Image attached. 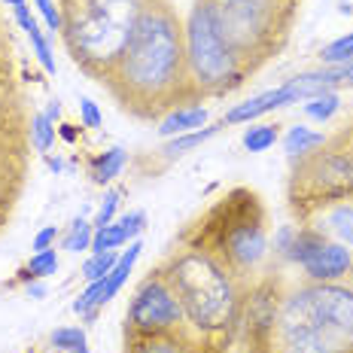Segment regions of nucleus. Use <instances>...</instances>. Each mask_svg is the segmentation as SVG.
Segmentation results:
<instances>
[{
    "mask_svg": "<svg viewBox=\"0 0 353 353\" xmlns=\"http://www.w3.org/2000/svg\"><path fill=\"white\" fill-rule=\"evenodd\" d=\"M122 113L161 122L171 110L201 104L186 61V31L174 0H150L122 55L101 79Z\"/></svg>",
    "mask_w": 353,
    "mask_h": 353,
    "instance_id": "obj_1",
    "label": "nucleus"
},
{
    "mask_svg": "<svg viewBox=\"0 0 353 353\" xmlns=\"http://www.w3.org/2000/svg\"><path fill=\"white\" fill-rule=\"evenodd\" d=\"M262 353H353V274L344 281H286Z\"/></svg>",
    "mask_w": 353,
    "mask_h": 353,
    "instance_id": "obj_2",
    "label": "nucleus"
},
{
    "mask_svg": "<svg viewBox=\"0 0 353 353\" xmlns=\"http://www.w3.org/2000/svg\"><path fill=\"white\" fill-rule=\"evenodd\" d=\"M174 241L204 250L241 283H253L271 256L268 208L256 189L234 186L195 216Z\"/></svg>",
    "mask_w": 353,
    "mask_h": 353,
    "instance_id": "obj_3",
    "label": "nucleus"
},
{
    "mask_svg": "<svg viewBox=\"0 0 353 353\" xmlns=\"http://www.w3.org/2000/svg\"><path fill=\"white\" fill-rule=\"evenodd\" d=\"M159 268L165 271L168 283L180 299L189 326L234 344L250 286L241 283L229 268H223L204 250L180 244V241L171 244Z\"/></svg>",
    "mask_w": 353,
    "mask_h": 353,
    "instance_id": "obj_4",
    "label": "nucleus"
},
{
    "mask_svg": "<svg viewBox=\"0 0 353 353\" xmlns=\"http://www.w3.org/2000/svg\"><path fill=\"white\" fill-rule=\"evenodd\" d=\"M61 43L70 61L88 79L101 83L122 55L150 0H58Z\"/></svg>",
    "mask_w": 353,
    "mask_h": 353,
    "instance_id": "obj_5",
    "label": "nucleus"
},
{
    "mask_svg": "<svg viewBox=\"0 0 353 353\" xmlns=\"http://www.w3.org/2000/svg\"><path fill=\"white\" fill-rule=\"evenodd\" d=\"M250 79L286 49L301 0H195Z\"/></svg>",
    "mask_w": 353,
    "mask_h": 353,
    "instance_id": "obj_6",
    "label": "nucleus"
},
{
    "mask_svg": "<svg viewBox=\"0 0 353 353\" xmlns=\"http://www.w3.org/2000/svg\"><path fill=\"white\" fill-rule=\"evenodd\" d=\"M338 201H353V122L326 134L317 150L290 159L286 204L299 223Z\"/></svg>",
    "mask_w": 353,
    "mask_h": 353,
    "instance_id": "obj_7",
    "label": "nucleus"
},
{
    "mask_svg": "<svg viewBox=\"0 0 353 353\" xmlns=\"http://www.w3.org/2000/svg\"><path fill=\"white\" fill-rule=\"evenodd\" d=\"M31 98L16 83L0 94V232L10 225L31 168Z\"/></svg>",
    "mask_w": 353,
    "mask_h": 353,
    "instance_id": "obj_8",
    "label": "nucleus"
},
{
    "mask_svg": "<svg viewBox=\"0 0 353 353\" xmlns=\"http://www.w3.org/2000/svg\"><path fill=\"white\" fill-rule=\"evenodd\" d=\"M183 31H186V61L192 83L204 101L208 98H225V94L238 92L250 79L244 64L238 55L225 46V40L213 31L208 12L198 3H192L189 16L183 19Z\"/></svg>",
    "mask_w": 353,
    "mask_h": 353,
    "instance_id": "obj_9",
    "label": "nucleus"
},
{
    "mask_svg": "<svg viewBox=\"0 0 353 353\" xmlns=\"http://www.w3.org/2000/svg\"><path fill=\"white\" fill-rule=\"evenodd\" d=\"M186 323L183 305L176 299V292L168 283L165 271L150 268V274L137 283L134 296H131L128 307H125V332L122 335H152V332H165Z\"/></svg>",
    "mask_w": 353,
    "mask_h": 353,
    "instance_id": "obj_10",
    "label": "nucleus"
},
{
    "mask_svg": "<svg viewBox=\"0 0 353 353\" xmlns=\"http://www.w3.org/2000/svg\"><path fill=\"white\" fill-rule=\"evenodd\" d=\"M286 262L299 265L301 277L305 281H317V283L344 281V277L353 274L350 250L307 223L296 225V238H292V247L286 253Z\"/></svg>",
    "mask_w": 353,
    "mask_h": 353,
    "instance_id": "obj_11",
    "label": "nucleus"
},
{
    "mask_svg": "<svg viewBox=\"0 0 353 353\" xmlns=\"http://www.w3.org/2000/svg\"><path fill=\"white\" fill-rule=\"evenodd\" d=\"M232 341L198 332L189 323H180L152 335H122V353H229Z\"/></svg>",
    "mask_w": 353,
    "mask_h": 353,
    "instance_id": "obj_12",
    "label": "nucleus"
},
{
    "mask_svg": "<svg viewBox=\"0 0 353 353\" xmlns=\"http://www.w3.org/2000/svg\"><path fill=\"white\" fill-rule=\"evenodd\" d=\"M290 104L292 101H290V94H286V88L277 85V88H268V92H262V94H256V98L244 101V104L229 107L225 110V116H223V122L225 125H250L253 119H259V116L274 113V110L290 107Z\"/></svg>",
    "mask_w": 353,
    "mask_h": 353,
    "instance_id": "obj_13",
    "label": "nucleus"
},
{
    "mask_svg": "<svg viewBox=\"0 0 353 353\" xmlns=\"http://www.w3.org/2000/svg\"><path fill=\"white\" fill-rule=\"evenodd\" d=\"M307 225L320 229L323 234H329L332 241L344 247H353V201H338L332 208L314 213L311 219H305Z\"/></svg>",
    "mask_w": 353,
    "mask_h": 353,
    "instance_id": "obj_14",
    "label": "nucleus"
},
{
    "mask_svg": "<svg viewBox=\"0 0 353 353\" xmlns=\"http://www.w3.org/2000/svg\"><path fill=\"white\" fill-rule=\"evenodd\" d=\"M208 119H210V113H208V107H201V104L176 107V110H171V113L159 122V137L171 141V137H176V134L198 131V128H204V125H208Z\"/></svg>",
    "mask_w": 353,
    "mask_h": 353,
    "instance_id": "obj_15",
    "label": "nucleus"
},
{
    "mask_svg": "<svg viewBox=\"0 0 353 353\" xmlns=\"http://www.w3.org/2000/svg\"><path fill=\"white\" fill-rule=\"evenodd\" d=\"M125 161H128V152H125L122 146H110V150H104V152H98V156L88 159V180H92L94 186L107 189L110 183L122 174Z\"/></svg>",
    "mask_w": 353,
    "mask_h": 353,
    "instance_id": "obj_16",
    "label": "nucleus"
},
{
    "mask_svg": "<svg viewBox=\"0 0 353 353\" xmlns=\"http://www.w3.org/2000/svg\"><path fill=\"white\" fill-rule=\"evenodd\" d=\"M223 128H225V122L219 119L216 125H204V128H198V131H186V134H176V137H171V141L161 146V152H165V159H168V161H174V159H180V156H189L192 150H198V146H204L208 141H213V137H216Z\"/></svg>",
    "mask_w": 353,
    "mask_h": 353,
    "instance_id": "obj_17",
    "label": "nucleus"
},
{
    "mask_svg": "<svg viewBox=\"0 0 353 353\" xmlns=\"http://www.w3.org/2000/svg\"><path fill=\"white\" fill-rule=\"evenodd\" d=\"M16 70H19L16 68V40H12L10 19H6L3 10H0V94L19 83Z\"/></svg>",
    "mask_w": 353,
    "mask_h": 353,
    "instance_id": "obj_18",
    "label": "nucleus"
},
{
    "mask_svg": "<svg viewBox=\"0 0 353 353\" xmlns=\"http://www.w3.org/2000/svg\"><path fill=\"white\" fill-rule=\"evenodd\" d=\"M58 268H61V259H58L55 247L52 250H43V253H34L31 259H28L21 268L16 271V281L12 283H34V281H46V277L58 274Z\"/></svg>",
    "mask_w": 353,
    "mask_h": 353,
    "instance_id": "obj_19",
    "label": "nucleus"
},
{
    "mask_svg": "<svg viewBox=\"0 0 353 353\" xmlns=\"http://www.w3.org/2000/svg\"><path fill=\"white\" fill-rule=\"evenodd\" d=\"M141 253H143V241H141V238L131 241L128 250H125V253H119V259H116L113 271L107 274V299H116V296H119V290L125 286V281L131 277V271H134V265H137V259H141Z\"/></svg>",
    "mask_w": 353,
    "mask_h": 353,
    "instance_id": "obj_20",
    "label": "nucleus"
},
{
    "mask_svg": "<svg viewBox=\"0 0 353 353\" xmlns=\"http://www.w3.org/2000/svg\"><path fill=\"white\" fill-rule=\"evenodd\" d=\"M107 277L104 281H92L85 286L83 292H79L77 299H73V314H79V317H83V323H94L98 320V311L101 307L107 305Z\"/></svg>",
    "mask_w": 353,
    "mask_h": 353,
    "instance_id": "obj_21",
    "label": "nucleus"
},
{
    "mask_svg": "<svg viewBox=\"0 0 353 353\" xmlns=\"http://www.w3.org/2000/svg\"><path fill=\"white\" fill-rule=\"evenodd\" d=\"M274 143H281V125L277 122H250L241 146L247 152H268Z\"/></svg>",
    "mask_w": 353,
    "mask_h": 353,
    "instance_id": "obj_22",
    "label": "nucleus"
},
{
    "mask_svg": "<svg viewBox=\"0 0 353 353\" xmlns=\"http://www.w3.org/2000/svg\"><path fill=\"white\" fill-rule=\"evenodd\" d=\"M283 141V150H286V156L290 159H296V156H305V152H311V150H317V146L326 141V134H320V131H314V128H307V125H292L290 131L281 137Z\"/></svg>",
    "mask_w": 353,
    "mask_h": 353,
    "instance_id": "obj_23",
    "label": "nucleus"
},
{
    "mask_svg": "<svg viewBox=\"0 0 353 353\" xmlns=\"http://www.w3.org/2000/svg\"><path fill=\"white\" fill-rule=\"evenodd\" d=\"M92 238H94V225L88 223L85 216H77L70 219V225L61 232V250L64 253H85V250H92Z\"/></svg>",
    "mask_w": 353,
    "mask_h": 353,
    "instance_id": "obj_24",
    "label": "nucleus"
},
{
    "mask_svg": "<svg viewBox=\"0 0 353 353\" xmlns=\"http://www.w3.org/2000/svg\"><path fill=\"white\" fill-rule=\"evenodd\" d=\"M55 137H58L55 122L43 110H34L31 113V150L40 152V156H49V150L55 146Z\"/></svg>",
    "mask_w": 353,
    "mask_h": 353,
    "instance_id": "obj_25",
    "label": "nucleus"
},
{
    "mask_svg": "<svg viewBox=\"0 0 353 353\" xmlns=\"http://www.w3.org/2000/svg\"><path fill=\"white\" fill-rule=\"evenodd\" d=\"M49 344L61 353H92L88 350V335L83 326H58L49 335Z\"/></svg>",
    "mask_w": 353,
    "mask_h": 353,
    "instance_id": "obj_26",
    "label": "nucleus"
},
{
    "mask_svg": "<svg viewBox=\"0 0 353 353\" xmlns=\"http://www.w3.org/2000/svg\"><path fill=\"white\" fill-rule=\"evenodd\" d=\"M28 40H31V49H34V58H37V64H40V68H43V73H49V77H55V55H52V37H46V34H43V28L40 25H37V21H34V25L31 28H28Z\"/></svg>",
    "mask_w": 353,
    "mask_h": 353,
    "instance_id": "obj_27",
    "label": "nucleus"
},
{
    "mask_svg": "<svg viewBox=\"0 0 353 353\" xmlns=\"http://www.w3.org/2000/svg\"><path fill=\"white\" fill-rule=\"evenodd\" d=\"M305 116L311 122H329V119H335L338 116V110H341V94L338 92H323L317 94V98H311V101H305Z\"/></svg>",
    "mask_w": 353,
    "mask_h": 353,
    "instance_id": "obj_28",
    "label": "nucleus"
},
{
    "mask_svg": "<svg viewBox=\"0 0 353 353\" xmlns=\"http://www.w3.org/2000/svg\"><path fill=\"white\" fill-rule=\"evenodd\" d=\"M125 244H131L128 238V229L116 219V223L104 225V229H94V238H92V253H107V250H119Z\"/></svg>",
    "mask_w": 353,
    "mask_h": 353,
    "instance_id": "obj_29",
    "label": "nucleus"
},
{
    "mask_svg": "<svg viewBox=\"0 0 353 353\" xmlns=\"http://www.w3.org/2000/svg\"><path fill=\"white\" fill-rule=\"evenodd\" d=\"M320 61L326 64V68H341V64L353 61V31L338 37L332 43H326V46L320 49Z\"/></svg>",
    "mask_w": 353,
    "mask_h": 353,
    "instance_id": "obj_30",
    "label": "nucleus"
},
{
    "mask_svg": "<svg viewBox=\"0 0 353 353\" xmlns=\"http://www.w3.org/2000/svg\"><path fill=\"white\" fill-rule=\"evenodd\" d=\"M116 259H119V253H116V250H107V253H92V256H88V259L83 262L79 274H83V281H85V283H92V281H104L110 271H113Z\"/></svg>",
    "mask_w": 353,
    "mask_h": 353,
    "instance_id": "obj_31",
    "label": "nucleus"
},
{
    "mask_svg": "<svg viewBox=\"0 0 353 353\" xmlns=\"http://www.w3.org/2000/svg\"><path fill=\"white\" fill-rule=\"evenodd\" d=\"M119 204H122V189L107 186L104 198H101V208H98V213H94V219H92L94 229H104V225L116 223V210H119Z\"/></svg>",
    "mask_w": 353,
    "mask_h": 353,
    "instance_id": "obj_32",
    "label": "nucleus"
},
{
    "mask_svg": "<svg viewBox=\"0 0 353 353\" xmlns=\"http://www.w3.org/2000/svg\"><path fill=\"white\" fill-rule=\"evenodd\" d=\"M34 10L40 12L49 34H61V6H58V0H34Z\"/></svg>",
    "mask_w": 353,
    "mask_h": 353,
    "instance_id": "obj_33",
    "label": "nucleus"
},
{
    "mask_svg": "<svg viewBox=\"0 0 353 353\" xmlns=\"http://www.w3.org/2000/svg\"><path fill=\"white\" fill-rule=\"evenodd\" d=\"M79 125L83 128H88V131H98L101 125H104V113H101V107L94 104L92 98H79Z\"/></svg>",
    "mask_w": 353,
    "mask_h": 353,
    "instance_id": "obj_34",
    "label": "nucleus"
},
{
    "mask_svg": "<svg viewBox=\"0 0 353 353\" xmlns=\"http://www.w3.org/2000/svg\"><path fill=\"white\" fill-rule=\"evenodd\" d=\"M292 238H296V225H281V229L274 232V238H271V253H274V259L286 262V253H290V247H292Z\"/></svg>",
    "mask_w": 353,
    "mask_h": 353,
    "instance_id": "obj_35",
    "label": "nucleus"
},
{
    "mask_svg": "<svg viewBox=\"0 0 353 353\" xmlns=\"http://www.w3.org/2000/svg\"><path fill=\"white\" fill-rule=\"evenodd\" d=\"M58 241H61V229H58V225H43V229L34 234L31 250L34 253H43V250H52Z\"/></svg>",
    "mask_w": 353,
    "mask_h": 353,
    "instance_id": "obj_36",
    "label": "nucleus"
},
{
    "mask_svg": "<svg viewBox=\"0 0 353 353\" xmlns=\"http://www.w3.org/2000/svg\"><path fill=\"white\" fill-rule=\"evenodd\" d=\"M119 223L128 229V238L131 241H137L143 234V229H146V213L143 210H128V213H122V216H116Z\"/></svg>",
    "mask_w": 353,
    "mask_h": 353,
    "instance_id": "obj_37",
    "label": "nucleus"
},
{
    "mask_svg": "<svg viewBox=\"0 0 353 353\" xmlns=\"http://www.w3.org/2000/svg\"><path fill=\"white\" fill-rule=\"evenodd\" d=\"M25 296H28V299H34V301H40V299H46V286H43V281H34V283H25Z\"/></svg>",
    "mask_w": 353,
    "mask_h": 353,
    "instance_id": "obj_38",
    "label": "nucleus"
},
{
    "mask_svg": "<svg viewBox=\"0 0 353 353\" xmlns=\"http://www.w3.org/2000/svg\"><path fill=\"white\" fill-rule=\"evenodd\" d=\"M43 113H46L52 122H58V119H61V101L52 98V101H49V104H46V110H43Z\"/></svg>",
    "mask_w": 353,
    "mask_h": 353,
    "instance_id": "obj_39",
    "label": "nucleus"
},
{
    "mask_svg": "<svg viewBox=\"0 0 353 353\" xmlns=\"http://www.w3.org/2000/svg\"><path fill=\"white\" fill-rule=\"evenodd\" d=\"M43 161H46V168L52 174H61L64 171V159L61 156H43Z\"/></svg>",
    "mask_w": 353,
    "mask_h": 353,
    "instance_id": "obj_40",
    "label": "nucleus"
},
{
    "mask_svg": "<svg viewBox=\"0 0 353 353\" xmlns=\"http://www.w3.org/2000/svg\"><path fill=\"white\" fill-rule=\"evenodd\" d=\"M73 128H77V125H58V134H61L68 143H73V141H77V131H73Z\"/></svg>",
    "mask_w": 353,
    "mask_h": 353,
    "instance_id": "obj_41",
    "label": "nucleus"
},
{
    "mask_svg": "<svg viewBox=\"0 0 353 353\" xmlns=\"http://www.w3.org/2000/svg\"><path fill=\"white\" fill-rule=\"evenodd\" d=\"M338 12H341V16H353V3H347V0H341V6H338Z\"/></svg>",
    "mask_w": 353,
    "mask_h": 353,
    "instance_id": "obj_42",
    "label": "nucleus"
},
{
    "mask_svg": "<svg viewBox=\"0 0 353 353\" xmlns=\"http://www.w3.org/2000/svg\"><path fill=\"white\" fill-rule=\"evenodd\" d=\"M3 3H6V6H10V10H16V6H25V3H28V0H3Z\"/></svg>",
    "mask_w": 353,
    "mask_h": 353,
    "instance_id": "obj_43",
    "label": "nucleus"
},
{
    "mask_svg": "<svg viewBox=\"0 0 353 353\" xmlns=\"http://www.w3.org/2000/svg\"><path fill=\"white\" fill-rule=\"evenodd\" d=\"M28 353H37V350H34V347H28Z\"/></svg>",
    "mask_w": 353,
    "mask_h": 353,
    "instance_id": "obj_44",
    "label": "nucleus"
},
{
    "mask_svg": "<svg viewBox=\"0 0 353 353\" xmlns=\"http://www.w3.org/2000/svg\"><path fill=\"white\" fill-rule=\"evenodd\" d=\"M347 3H353V0H347Z\"/></svg>",
    "mask_w": 353,
    "mask_h": 353,
    "instance_id": "obj_45",
    "label": "nucleus"
}]
</instances>
